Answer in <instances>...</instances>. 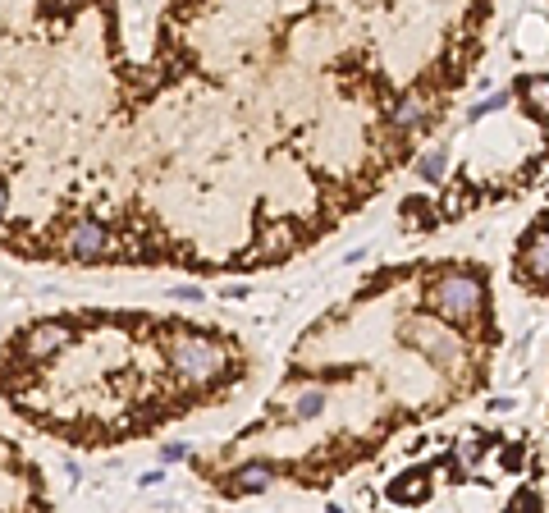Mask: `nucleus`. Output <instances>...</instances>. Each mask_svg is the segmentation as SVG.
<instances>
[{
  "mask_svg": "<svg viewBox=\"0 0 549 513\" xmlns=\"http://www.w3.org/2000/svg\"><path fill=\"white\" fill-rule=\"evenodd\" d=\"M527 97H536L540 106L549 110V78H531V83H527Z\"/></svg>",
  "mask_w": 549,
  "mask_h": 513,
  "instance_id": "nucleus-7",
  "label": "nucleus"
},
{
  "mask_svg": "<svg viewBox=\"0 0 549 513\" xmlns=\"http://www.w3.org/2000/svg\"><path fill=\"white\" fill-rule=\"evenodd\" d=\"M527 266L536 280H549V234H536L527 239Z\"/></svg>",
  "mask_w": 549,
  "mask_h": 513,
  "instance_id": "nucleus-6",
  "label": "nucleus"
},
{
  "mask_svg": "<svg viewBox=\"0 0 549 513\" xmlns=\"http://www.w3.org/2000/svg\"><path fill=\"white\" fill-rule=\"evenodd\" d=\"M69 344V326L65 321H37L33 330H28V335L23 339H14V349L10 353H19V358H51L55 349H65Z\"/></svg>",
  "mask_w": 549,
  "mask_h": 513,
  "instance_id": "nucleus-4",
  "label": "nucleus"
},
{
  "mask_svg": "<svg viewBox=\"0 0 549 513\" xmlns=\"http://www.w3.org/2000/svg\"><path fill=\"white\" fill-rule=\"evenodd\" d=\"M10 216V188H5V179H0V220Z\"/></svg>",
  "mask_w": 549,
  "mask_h": 513,
  "instance_id": "nucleus-8",
  "label": "nucleus"
},
{
  "mask_svg": "<svg viewBox=\"0 0 549 513\" xmlns=\"http://www.w3.org/2000/svg\"><path fill=\"white\" fill-rule=\"evenodd\" d=\"M165 358H170V367L183 381H193V385H216L229 367L225 349H220L216 339L193 335V330H188V335H174L170 344H165Z\"/></svg>",
  "mask_w": 549,
  "mask_h": 513,
  "instance_id": "nucleus-1",
  "label": "nucleus"
},
{
  "mask_svg": "<svg viewBox=\"0 0 549 513\" xmlns=\"http://www.w3.org/2000/svg\"><path fill=\"white\" fill-rule=\"evenodd\" d=\"M431 303H435V312H440L444 321H467V317H476V312H481L485 284L476 280V275H467V271H449L431 289Z\"/></svg>",
  "mask_w": 549,
  "mask_h": 513,
  "instance_id": "nucleus-2",
  "label": "nucleus"
},
{
  "mask_svg": "<svg viewBox=\"0 0 549 513\" xmlns=\"http://www.w3.org/2000/svg\"><path fill=\"white\" fill-rule=\"evenodd\" d=\"M55 248L65 252L69 262H101L110 252V230L101 216H69Z\"/></svg>",
  "mask_w": 549,
  "mask_h": 513,
  "instance_id": "nucleus-3",
  "label": "nucleus"
},
{
  "mask_svg": "<svg viewBox=\"0 0 549 513\" xmlns=\"http://www.w3.org/2000/svg\"><path fill=\"white\" fill-rule=\"evenodd\" d=\"M243 495H261V491H270L275 486V472L266 468V463H248V468L238 472V481H234Z\"/></svg>",
  "mask_w": 549,
  "mask_h": 513,
  "instance_id": "nucleus-5",
  "label": "nucleus"
}]
</instances>
